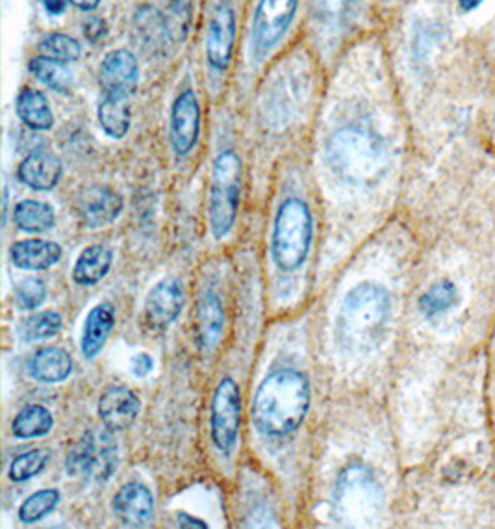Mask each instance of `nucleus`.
Instances as JSON below:
<instances>
[{
  "mask_svg": "<svg viewBox=\"0 0 495 529\" xmlns=\"http://www.w3.org/2000/svg\"><path fill=\"white\" fill-rule=\"evenodd\" d=\"M99 121L101 127L110 138L121 140L125 138L132 123V108L128 104V99L119 97H108L99 106Z\"/></svg>",
  "mask_w": 495,
  "mask_h": 529,
  "instance_id": "obj_28",
  "label": "nucleus"
},
{
  "mask_svg": "<svg viewBox=\"0 0 495 529\" xmlns=\"http://www.w3.org/2000/svg\"><path fill=\"white\" fill-rule=\"evenodd\" d=\"M141 401L132 390L125 387H110L102 392L99 400V416L104 429L125 431L138 420Z\"/></svg>",
  "mask_w": 495,
  "mask_h": 529,
  "instance_id": "obj_18",
  "label": "nucleus"
},
{
  "mask_svg": "<svg viewBox=\"0 0 495 529\" xmlns=\"http://www.w3.org/2000/svg\"><path fill=\"white\" fill-rule=\"evenodd\" d=\"M84 34H86L88 41L97 43L106 36V23L99 17H89L84 21Z\"/></svg>",
  "mask_w": 495,
  "mask_h": 529,
  "instance_id": "obj_40",
  "label": "nucleus"
},
{
  "mask_svg": "<svg viewBox=\"0 0 495 529\" xmlns=\"http://www.w3.org/2000/svg\"><path fill=\"white\" fill-rule=\"evenodd\" d=\"M41 56H47L58 62H77L82 56V47L77 39L67 36V34H47L39 41L38 45Z\"/></svg>",
  "mask_w": 495,
  "mask_h": 529,
  "instance_id": "obj_34",
  "label": "nucleus"
},
{
  "mask_svg": "<svg viewBox=\"0 0 495 529\" xmlns=\"http://www.w3.org/2000/svg\"><path fill=\"white\" fill-rule=\"evenodd\" d=\"M73 372V359L62 348L39 349L30 362V375L39 383H62Z\"/></svg>",
  "mask_w": 495,
  "mask_h": 529,
  "instance_id": "obj_23",
  "label": "nucleus"
},
{
  "mask_svg": "<svg viewBox=\"0 0 495 529\" xmlns=\"http://www.w3.org/2000/svg\"><path fill=\"white\" fill-rule=\"evenodd\" d=\"M425 233L410 296L419 455L486 368L495 327V155L486 143L451 158Z\"/></svg>",
  "mask_w": 495,
  "mask_h": 529,
  "instance_id": "obj_1",
  "label": "nucleus"
},
{
  "mask_svg": "<svg viewBox=\"0 0 495 529\" xmlns=\"http://www.w3.org/2000/svg\"><path fill=\"white\" fill-rule=\"evenodd\" d=\"M242 192V160L234 151L217 156L210 188V229L216 240L232 231Z\"/></svg>",
  "mask_w": 495,
  "mask_h": 529,
  "instance_id": "obj_8",
  "label": "nucleus"
},
{
  "mask_svg": "<svg viewBox=\"0 0 495 529\" xmlns=\"http://www.w3.org/2000/svg\"><path fill=\"white\" fill-rule=\"evenodd\" d=\"M242 426V392L234 379L225 377L216 388L210 413V435L214 446L229 455L240 435Z\"/></svg>",
  "mask_w": 495,
  "mask_h": 529,
  "instance_id": "obj_10",
  "label": "nucleus"
},
{
  "mask_svg": "<svg viewBox=\"0 0 495 529\" xmlns=\"http://www.w3.org/2000/svg\"><path fill=\"white\" fill-rule=\"evenodd\" d=\"M115 325V307L110 301H102L97 307L89 310L88 318L82 331V353L91 361L106 346Z\"/></svg>",
  "mask_w": 495,
  "mask_h": 529,
  "instance_id": "obj_21",
  "label": "nucleus"
},
{
  "mask_svg": "<svg viewBox=\"0 0 495 529\" xmlns=\"http://www.w3.org/2000/svg\"><path fill=\"white\" fill-rule=\"evenodd\" d=\"M67 2L82 12H93L101 6V0H67Z\"/></svg>",
  "mask_w": 495,
  "mask_h": 529,
  "instance_id": "obj_43",
  "label": "nucleus"
},
{
  "mask_svg": "<svg viewBox=\"0 0 495 529\" xmlns=\"http://www.w3.org/2000/svg\"><path fill=\"white\" fill-rule=\"evenodd\" d=\"M201 132V108L193 90H184L171 110V147L178 156H188L197 145Z\"/></svg>",
  "mask_w": 495,
  "mask_h": 529,
  "instance_id": "obj_13",
  "label": "nucleus"
},
{
  "mask_svg": "<svg viewBox=\"0 0 495 529\" xmlns=\"http://www.w3.org/2000/svg\"><path fill=\"white\" fill-rule=\"evenodd\" d=\"M310 381L305 374L282 368L267 375L253 400V424L269 439H280L303 426L310 409Z\"/></svg>",
  "mask_w": 495,
  "mask_h": 529,
  "instance_id": "obj_6",
  "label": "nucleus"
},
{
  "mask_svg": "<svg viewBox=\"0 0 495 529\" xmlns=\"http://www.w3.org/2000/svg\"><path fill=\"white\" fill-rule=\"evenodd\" d=\"M394 509V478L386 470L360 457L343 466L332 492V517L338 526H384Z\"/></svg>",
  "mask_w": 495,
  "mask_h": 529,
  "instance_id": "obj_4",
  "label": "nucleus"
},
{
  "mask_svg": "<svg viewBox=\"0 0 495 529\" xmlns=\"http://www.w3.org/2000/svg\"><path fill=\"white\" fill-rule=\"evenodd\" d=\"M64 327V320L58 312H38L30 316L23 322L19 329V336L23 342H39V340H49L52 336L58 335Z\"/></svg>",
  "mask_w": 495,
  "mask_h": 529,
  "instance_id": "obj_32",
  "label": "nucleus"
},
{
  "mask_svg": "<svg viewBox=\"0 0 495 529\" xmlns=\"http://www.w3.org/2000/svg\"><path fill=\"white\" fill-rule=\"evenodd\" d=\"M184 288L177 279H162L160 283L154 284L151 292L145 299V318L153 329H167L171 323L177 320L180 312L184 309Z\"/></svg>",
  "mask_w": 495,
  "mask_h": 529,
  "instance_id": "obj_16",
  "label": "nucleus"
},
{
  "mask_svg": "<svg viewBox=\"0 0 495 529\" xmlns=\"http://www.w3.org/2000/svg\"><path fill=\"white\" fill-rule=\"evenodd\" d=\"M112 509L123 526L145 528L154 518L153 492L140 481H130L115 494Z\"/></svg>",
  "mask_w": 495,
  "mask_h": 529,
  "instance_id": "obj_17",
  "label": "nucleus"
},
{
  "mask_svg": "<svg viewBox=\"0 0 495 529\" xmlns=\"http://www.w3.org/2000/svg\"><path fill=\"white\" fill-rule=\"evenodd\" d=\"M191 6L190 0H173L169 12L165 13V25L169 32V41L182 43L188 36L190 28Z\"/></svg>",
  "mask_w": 495,
  "mask_h": 529,
  "instance_id": "obj_36",
  "label": "nucleus"
},
{
  "mask_svg": "<svg viewBox=\"0 0 495 529\" xmlns=\"http://www.w3.org/2000/svg\"><path fill=\"white\" fill-rule=\"evenodd\" d=\"M65 6H67V0H43L45 12L52 15V17L62 15L65 12Z\"/></svg>",
  "mask_w": 495,
  "mask_h": 529,
  "instance_id": "obj_42",
  "label": "nucleus"
},
{
  "mask_svg": "<svg viewBox=\"0 0 495 529\" xmlns=\"http://www.w3.org/2000/svg\"><path fill=\"white\" fill-rule=\"evenodd\" d=\"M114 255L110 247L89 246L80 253L75 268H73V281L78 286H95L112 270Z\"/></svg>",
  "mask_w": 495,
  "mask_h": 529,
  "instance_id": "obj_24",
  "label": "nucleus"
},
{
  "mask_svg": "<svg viewBox=\"0 0 495 529\" xmlns=\"http://www.w3.org/2000/svg\"><path fill=\"white\" fill-rule=\"evenodd\" d=\"M62 494L56 489H43L28 496L19 507V520L23 524H36L39 520L49 517L52 511L60 505Z\"/></svg>",
  "mask_w": 495,
  "mask_h": 529,
  "instance_id": "obj_33",
  "label": "nucleus"
},
{
  "mask_svg": "<svg viewBox=\"0 0 495 529\" xmlns=\"http://www.w3.org/2000/svg\"><path fill=\"white\" fill-rule=\"evenodd\" d=\"M10 259L19 270H49L62 259V247L49 240H21L10 247Z\"/></svg>",
  "mask_w": 495,
  "mask_h": 529,
  "instance_id": "obj_22",
  "label": "nucleus"
},
{
  "mask_svg": "<svg viewBox=\"0 0 495 529\" xmlns=\"http://www.w3.org/2000/svg\"><path fill=\"white\" fill-rule=\"evenodd\" d=\"M457 4L462 13H473L483 6L484 0H457Z\"/></svg>",
  "mask_w": 495,
  "mask_h": 529,
  "instance_id": "obj_44",
  "label": "nucleus"
},
{
  "mask_svg": "<svg viewBox=\"0 0 495 529\" xmlns=\"http://www.w3.org/2000/svg\"><path fill=\"white\" fill-rule=\"evenodd\" d=\"M47 299V286L41 279H25L15 288V305L21 310H34Z\"/></svg>",
  "mask_w": 495,
  "mask_h": 529,
  "instance_id": "obj_38",
  "label": "nucleus"
},
{
  "mask_svg": "<svg viewBox=\"0 0 495 529\" xmlns=\"http://www.w3.org/2000/svg\"><path fill=\"white\" fill-rule=\"evenodd\" d=\"M54 427L51 411L43 405H26L13 418L12 433L17 439H39L49 435Z\"/></svg>",
  "mask_w": 495,
  "mask_h": 529,
  "instance_id": "obj_27",
  "label": "nucleus"
},
{
  "mask_svg": "<svg viewBox=\"0 0 495 529\" xmlns=\"http://www.w3.org/2000/svg\"><path fill=\"white\" fill-rule=\"evenodd\" d=\"M13 223L25 233H49L56 225V214L47 203L25 199L13 208Z\"/></svg>",
  "mask_w": 495,
  "mask_h": 529,
  "instance_id": "obj_26",
  "label": "nucleus"
},
{
  "mask_svg": "<svg viewBox=\"0 0 495 529\" xmlns=\"http://www.w3.org/2000/svg\"><path fill=\"white\" fill-rule=\"evenodd\" d=\"M154 368V359L149 355V353H138L132 362H130V370H132V375L136 377H147V375L153 372Z\"/></svg>",
  "mask_w": 495,
  "mask_h": 529,
  "instance_id": "obj_39",
  "label": "nucleus"
},
{
  "mask_svg": "<svg viewBox=\"0 0 495 529\" xmlns=\"http://www.w3.org/2000/svg\"><path fill=\"white\" fill-rule=\"evenodd\" d=\"M329 158L330 168L343 182L373 190L394 171V143L373 125H349L330 138Z\"/></svg>",
  "mask_w": 495,
  "mask_h": 529,
  "instance_id": "obj_5",
  "label": "nucleus"
},
{
  "mask_svg": "<svg viewBox=\"0 0 495 529\" xmlns=\"http://www.w3.org/2000/svg\"><path fill=\"white\" fill-rule=\"evenodd\" d=\"M225 329V310L214 292L201 297L197 307V346L203 353H212L219 346Z\"/></svg>",
  "mask_w": 495,
  "mask_h": 529,
  "instance_id": "obj_20",
  "label": "nucleus"
},
{
  "mask_svg": "<svg viewBox=\"0 0 495 529\" xmlns=\"http://www.w3.org/2000/svg\"><path fill=\"white\" fill-rule=\"evenodd\" d=\"M123 197L112 190L110 186L95 184L82 190L77 197L78 218L88 229H101L114 223L123 212Z\"/></svg>",
  "mask_w": 495,
  "mask_h": 529,
  "instance_id": "obj_14",
  "label": "nucleus"
},
{
  "mask_svg": "<svg viewBox=\"0 0 495 529\" xmlns=\"http://www.w3.org/2000/svg\"><path fill=\"white\" fill-rule=\"evenodd\" d=\"M177 524L178 528L182 529H208V524H204L203 520L191 517V515L184 513V511L177 513Z\"/></svg>",
  "mask_w": 495,
  "mask_h": 529,
  "instance_id": "obj_41",
  "label": "nucleus"
},
{
  "mask_svg": "<svg viewBox=\"0 0 495 529\" xmlns=\"http://www.w3.org/2000/svg\"><path fill=\"white\" fill-rule=\"evenodd\" d=\"M17 116L28 129L51 130L54 127V114L47 97L34 88H23L15 101Z\"/></svg>",
  "mask_w": 495,
  "mask_h": 529,
  "instance_id": "obj_25",
  "label": "nucleus"
},
{
  "mask_svg": "<svg viewBox=\"0 0 495 529\" xmlns=\"http://www.w3.org/2000/svg\"><path fill=\"white\" fill-rule=\"evenodd\" d=\"M136 25V32L141 38L143 47H151V49H158L162 47V41L165 38L169 39V32H167V25H165V15L158 12L153 6H145L141 8L140 12L136 13L134 19Z\"/></svg>",
  "mask_w": 495,
  "mask_h": 529,
  "instance_id": "obj_30",
  "label": "nucleus"
},
{
  "mask_svg": "<svg viewBox=\"0 0 495 529\" xmlns=\"http://www.w3.org/2000/svg\"><path fill=\"white\" fill-rule=\"evenodd\" d=\"M401 292L388 277H364L342 297L334 322L338 348L360 362L377 361L394 344Z\"/></svg>",
  "mask_w": 495,
  "mask_h": 529,
  "instance_id": "obj_3",
  "label": "nucleus"
},
{
  "mask_svg": "<svg viewBox=\"0 0 495 529\" xmlns=\"http://www.w3.org/2000/svg\"><path fill=\"white\" fill-rule=\"evenodd\" d=\"M49 459H51V453L47 450H30V452L21 453L19 457L13 459L8 476L13 483H25L28 479L36 478L39 472H43Z\"/></svg>",
  "mask_w": 495,
  "mask_h": 529,
  "instance_id": "obj_35",
  "label": "nucleus"
},
{
  "mask_svg": "<svg viewBox=\"0 0 495 529\" xmlns=\"http://www.w3.org/2000/svg\"><path fill=\"white\" fill-rule=\"evenodd\" d=\"M28 71L52 91L65 93L73 86V71L67 67L65 62H58L47 56H38L28 64Z\"/></svg>",
  "mask_w": 495,
  "mask_h": 529,
  "instance_id": "obj_29",
  "label": "nucleus"
},
{
  "mask_svg": "<svg viewBox=\"0 0 495 529\" xmlns=\"http://www.w3.org/2000/svg\"><path fill=\"white\" fill-rule=\"evenodd\" d=\"M360 0H314L312 8L321 25L342 28L353 21Z\"/></svg>",
  "mask_w": 495,
  "mask_h": 529,
  "instance_id": "obj_31",
  "label": "nucleus"
},
{
  "mask_svg": "<svg viewBox=\"0 0 495 529\" xmlns=\"http://www.w3.org/2000/svg\"><path fill=\"white\" fill-rule=\"evenodd\" d=\"M110 433V429H91L71 448L65 461L71 478L82 479L86 483H102L114 476L119 466V452Z\"/></svg>",
  "mask_w": 495,
  "mask_h": 529,
  "instance_id": "obj_9",
  "label": "nucleus"
},
{
  "mask_svg": "<svg viewBox=\"0 0 495 529\" xmlns=\"http://www.w3.org/2000/svg\"><path fill=\"white\" fill-rule=\"evenodd\" d=\"M299 0H260L251 32L254 58L262 62L279 45L293 23Z\"/></svg>",
  "mask_w": 495,
  "mask_h": 529,
  "instance_id": "obj_11",
  "label": "nucleus"
},
{
  "mask_svg": "<svg viewBox=\"0 0 495 529\" xmlns=\"http://www.w3.org/2000/svg\"><path fill=\"white\" fill-rule=\"evenodd\" d=\"M484 372L473 379L421 459V507L429 526L495 529V448Z\"/></svg>",
  "mask_w": 495,
  "mask_h": 529,
  "instance_id": "obj_2",
  "label": "nucleus"
},
{
  "mask_svg": "<svg viewBox=\"0 0 495 529\" xmlns=\"http://www.w3.org/2000/svg\"><path fill=\"white\" fill-rule=\"evenodd\" d=\"M314 238V220L310 208L301 199H288L280 205L273 238H271V255L282 271H297L310 253Z\"/></svg>",
  "mask_w": 495,
  "mask_h": 529,
  "instance_id": "obj_7",
  "label": "nucleus"
},
{
  "mask_svg": "<svg viewBox=\"0 0 495 529\" xmlns=\"http://www.w3.org/2000/svg\"><path fill=\"white\" fill-rule=\"evenodd\" d=\"M236 15L230 2H221L214 10L206 32V60L219 73L227 71L234 51Z\"/></svg>",
  "mask_w": 495,
  "mask_h": 529,
  "instance_id": "obj_15",
  "label": "nucleus"
},
{
  "mask_svg": "<svg viewBox=\"0 0 495 529\" xmlns=\"http://www.w3.org/2000/svg\"><path fill=\"white\" fill-rule=\"evenodd\" d=\"M62 160L49 149H36L26 156L17 169V177L28 188L38 192H49L62 179Z\"/></svg>",
  "mask_w": 495,
  "mask_h": 529,
  "instance_id": "obj_19",
  "label": "nucleus"
},
{
  "mask_svg": "<svg viewBox=\"0 0 495 529\" xmlns=\"http://www.w3.org/2000/svg\"><path fill=\"white\" fill-rule=\"evenodd\" d=\"M99 82L108 97L128 99L138 90L140 65L132 52L127 49L110 51L99 67Z\"/></svg>",
  "mask_w": 495,
  "mask_h": 529,
  "instance_id": "obj_12",
  "label": "nucleus"
},
{
  "mask_svg": "<svg viewBox=\"0 0 495 529\" xmlns=\"http://www.w3.org/2000/svg\"><path fill=\"white\" fill-rule=\"evenodd\" d=\"M484 398L488 409V422L495 448V327L486 348V372H484Z\"/></svg>",
  "mask_w": 495,
  "mask_h": 529,
  "instance_id": "obj_37",
  "label": "nucleus"
}]
</instances>
